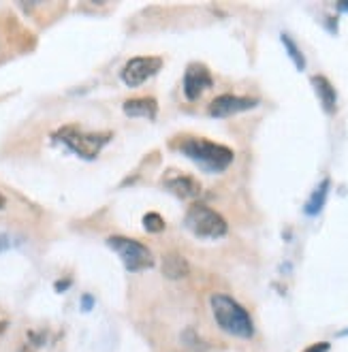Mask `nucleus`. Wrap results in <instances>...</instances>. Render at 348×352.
<instances>
[{
	"label": "nucleus",
	"instance_id": "nucleus-13",
	"mask_svg": "<svg viewBox=\"0 0 348 352\" xmlns=\"http://www.w3.org/2000/svg\"><path fill=\"white\" fill-rule=\"evenodd\" d=\"M327 195H329V179L325 177V179L316 186V190L310 195L308 203H305V207H303V212L308 214V216H318V214L323 212L325 203H327Z\"/></svg>",
	"mask_w": 348,
	"mask_h": 352
},
{
	"label": "nucleus",
	"instance_id": "nucleus-10",
	"mask_svg": "<svg viewBox=\"0 0 348 352\" xmlns=\"http://www.w3.org/2000/svg\"><path fill=\"white\" fill-rule=\"evenodd\" d=\"M310 84L314 86V90L318 94V100H320L325 113L334 116L338 111V90L334 88V84L325 75H314L310 79Z\"/></svg>",
	"mask_w": 348,
	"mask_h": 352
},
{
	"label": "nucleus",
	"instance_id": "nucleus-17",
	"mask_svg": "<svg viewBox=\"0 0 348 352\" xmlns=\"http://www.w3.org/2000/svg\"><path fill=\"white\" fill-rule=\"evenodd\" d=\"M13 243H11V239L7 237V235H0V252H5V250H9Z\"/></svg>",
	"mask_w": 348,
	"mask_h": 352
},
{
	"label": "nucleus",
	"instance_id": "nucleus-1",
	"mask_svg": "<svg viewBox=\"0 0 348 352\" xmlns=\"http://www.w3.org/2000/svg\"><path fill=\"white\" fill-rule=\"evenodd\" d=\"M173 146L208 173L227 171L235 160V152L231 148L203 137H180Z\"/></svg>",
	"mask_w": 348,
	"mask_h": 352
},
{
	"label": "nucleus",
	"instance_id": "nucleus-19",
	"mask_svg": "<svg viewBox=\"0 0 348 352\" xmlns=\"http://www.w3.org/2000/svg\"><path fill=\"white\" fill-rule=\"evenodd\" d=\"M336 7H338V11H342V13H348V3H338Z\"/></svg>",
	"mask_w": 348,
	"mask_h": 352
},
{
	"label": "nucleus",
	"instance_id": "nucleus-4",
	"mask_svg": "<svg viewBox=\"0 0 348 352\" xmlns=\"http://www.w3.org/2000/svg\"><path fill=\"white\" fill-rule=\"evenodd\" d=\"M186 229L201 239H220L229 233V224L206 203H193L186 212Z\"/></svg>",
	"mask_w": 348,
	"mask_h": 352
},
{
	"label": "nucleus",
	"instance_id": "nucleus-6",
	"mask_svg": "<svg viewBox=\"0 0 348 352\" xmlns=\"http://www.w3.org/2000/svg\"><path fill=\"white\" fill-rule=\"evenodd\" d=\"M160 67H162V58H158V56H137L127 62L120 77L127 86L137 88L143 84V81L152 79L160 71Z\"/></svg>",
	"mask_w": 348,
	"mask_h": 352
},
{
	"label": "nucleus",
	"instance_id": "nucleus-8",
	"mask_svg": "<svg viewBox=\"0 0 348 352\" xmlns=\"http://www.w3.org/2000/svg\"><path fill=\"white\" fill-rule=\"evenodd\" d=\"M259 105V98L254 96H235V94H222L216 96L210 105H208V113L212 118H229L233 113H241V111H250Z\"/></svg>",
	"mask_w": 348,
	"mask_h": 352
},
{
	"label": "nucleus",
	"instance_id": "nucleus-11",
	"mask_svg": "<svg viewBox=\"0 0 348 352\" xmlns=\"http://www.w3.org/2000/svg\"><path fill=\"white\" fill-rule=\"evenodd\" d=\"M122 111L129 118H148L154 120L158 116V102L152 96H139V98H129L122 105Z\"/></svg>",
	"mask_w": 348,
	"mask_h": 352
},
{
	"label": "nucleus",
	"instance_id": "nucleus-12",
	"mask_svg": "<svg viewBox=\"0 0 348 352\" xmlns=\"http://www.w3.org/2000/svg\"><path fill=\"white\" fill-rule=\"evenodd\" d=\"M191 272V265L188 261L184 258L182 254L177 252H171L165 256V261H162V274H165L169 280H180V278H186Z\"/></svg>",
	"mask_w": 348,
	"mask_h": 352
},
{
	"label": "nucleus",
	"instance_id": "nucleus-2",
	"mask_svg": "<svg viewBox=\"0 0 348 352\" xmlns=\"http://www.w3.org/2000/svg\"><path fill=\"white\" fill-rule=\"evenodd\" d=\"M210 307L216 324L237 340H252L254 338V322L241 303H237L231 295L214 293L210 297Z\"/></svg>",
	"mask_w": 348,
	"mask_h": 352
},
{
	"label": "nucleus",
	"instance_id": "nucleus-20",
	"mask_svg": "<svg viewBox=\"0 0 348 352\" xmlns=\"http://www.w3.org/2000/svg\"><path fill=\"white\" fill-rule=\"evenodd\" d=\"M5 329H7V318H5V316H0V333H3Z\"/></svg>",
	"mask_w": 348,
	"mask_h": 352
},
{
	"label": "nucleus",
	"instance_id": "nucleus-21",
	"mask_svg": "<svg viewBox=\"0 0 348 352\" xmlns=\"http://www.w3.org/2000/svg\"><path fill=\"white\" fill-rule=\"evenodd\" d=\"M5 205H7V199H5L3 192H0V210H5Z\"/></svg>",
	"mask_w": 348,
	"mask_h": 352
},
{
	"label": "nucleus",
	"instance_id": "nucleus-5",
	"mask_svg": "<svg viewBox=\"0 0 348 352\" xmlns=\"http://www.w3.org/2000/svg\"><path fill=\"white\" fill-rule=\"evenodd\" d=\"M107 245L122 258L127 272H131V274L143 272V269H150L154 265L152 250L137 239H131L124 235H111V237H107Z\"/></svg>",
	"mask_w": 348,
	"mask_h": 352
},
{
	"label": "nucleus",
	"instance_id": "nucleus-9",
	"mask_svg": "<svg viewBox=\"0 0 348 352\" xmlns=\"http://www.w3.org/2000/svg\"><path fill=\"white\" fill-rule=\"evenodd\" d=\"M165 184V188L175 195L177 199H184V201H195L201 197V184L193 177V175H186V173H175V171H169L162 179Z\"/></svg>",
	"mask_w": 348,
	"mask_h": 352
},
{
	"label": "nucleus",
	"instance_id": "nucleus-14",
	"mask_svg": "<svg viewBox=\"0 0 348 352\" xmlns=\"http://www.w3.org/2000/svg\"><path fill=\"white\" fill-rule=\"evenodd\" d=\"M280 41H282L284 47H286V54H289V56H291V60L295 62L297 71H303V69H305V58H303V54H301V50L297 47L295 41H293L289 34H282V36H280Z\"/></svg>",
	"mask_w": 348,
	"mask_h": 352
},
{
	"label": "nucleus",
	"instance_id": "nucleus-15",
	"mask_svg": "<svg viewBox=\"0 0 348 352\" xmlns=\"http://www.w3.org/2000/svg\"><path fill=\"white\" fill-rule=\"evenodd\" d=\"M143 229H146L148 233H160V231H165V220H162L160 214L150 212V214L143 216Z\"/></svg>",
	"mask_w": 348,
	"mask_h": 352
},
{
	"label": "nucleus",
	"instance_id": "nucleus-18",
	"mask_svg": "<svg viewBox=\"0 0 348 352\" xmlns=\"http://www.w3.org/2000/svg\"><path fill=\"white\" fill-rule=\"evenodd\" d=\"M90 307H92V297L86 295V297H84V309H90Z\"/></svg>",
	"mask_w": 348,
	"mask_h": 352
},
{
	"label": "nucleus",
	"instance_id": "nucleus-16",
	"mask_svg": "<svg viewBox=\"0 0 348 352\" xmlns=\"http://www.w3.org/2000/svg\"><path fill=\"white\" fill-rule=\"evenodd\" d=\"M329 342H316V344H312V346H308L305 350H301V352H329Z\"/></svg>",
	"mask_w": 348,
	"mask_h": 352
},
{
	"label": "nucleus",
	"instance_id": "nucleus-7",
	"mask_svg": "<svg viewBox=\"0 0 348 352\" xmlns=\"http://www.w3.org/2000/svg\"><path fill=\"white\" fill-rule=\"evenodd\" d=\"M212 86H214V77L206 65L193 62V65L186 67V73H184V79H182V88H184V96H186V100L201 98L203 92L210 90Z\"/></svg>",
	"mask_w": 348,
	"mask_h": 352
},
{
	"label": "nucleus",
	"instance_id": "nucleus-3",
	"mask_svg": "<svg viewBox=\"0 0 348 352\" xmlns=\"http://www.w3.org/2000/svg\"><path fill=\"white\" fill-rule=\"evenodd\" d=\"M111 133H88L81 131L75 124L63 126L54 133V141L63 143L65 148H69L75 156L84 158V160H94L100 150H103L107 143L111 141Z\"/></svg>",
	"mask_w": 348,
	"mask_h": 352
}]
</instances>
